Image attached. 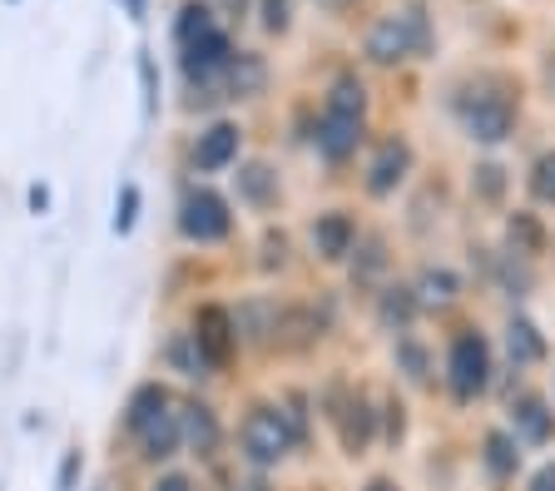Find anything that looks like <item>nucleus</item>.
Wrapping results in <instances>:
<instances>
[{
  "label": "nucleus",
  "instance_id": "1",
  "mask_svg": "<svg viewBox=\"0 0 555 491\" xmlns=\"http://www.w3.org/2000/svg\"><path fill=\"white\" fill-rule=\"evenodd\" d=\"M362 109H367L362 85L352 80V75H337L333 94H327V105H323V125H318V150H323V159L343 164L347 154H358V144H362Z\"/></svg>",
  "mask_w": 555,
  "mask_h": 491
},
{
  "label": "nucleus",
  "instance_id": "2",
  "mask_svg": "<svg viewBox=\"0 0 555 491\" xmlns=\"http://www.w3.org/2000/svg\"><path fill=\"white\" fill-rule=\"evenodd\" d=\"M427 50V15L422 11H402V15H382L367 36V55L377 65H397V60Z\"/></svg>",
  "mask_w": 555,
  "mask_h": 491
},
{
  "label": "nucleus",
  "instance_id": "3",
  "mask_svg": "<svg viewBox=\"0 0 555 491\" xmlns=\"http://www.w3.org/2000/svg\"><path fill=\"white\" fill-rule=\"evenodd\" d=\"M293 442H298V437H293V427H288V412L254 408L248 417H243V452H248L254 467H273V462H283Z\"/></svg>",
  "mask_w": 555,
  "mask_h": 491
},
{
  "label": "nucleus",
  "instance_id": "4",
  "mask_svg": "<svg viewBox=\"0 0 555 491\" xmlns=\"http://www.w3.org/2000/svg\"><path fill=\"white\" fill-rule=\"evenodd\" d=\"M447 383L456 392V402H472L476 392H486V383H491V348H486L481 333H462L451 343Z\"/></svg>",
  "mask_w": 555,
  "mask_h": 491
},
{
  "label": "nucleus",
  "instance_id": "5",
  "mask_svg": "<svg viewBox=\"0 0 555 491\" xmlns=\"http://www.w3.org/2000/svg\"><path fill=\"white\" fill-rule=\"evenodd\" d=\"M179 229H184V238H194V244H219V238H229L233 214H229V204H223V194H214V189H189L184 209H179Z\"/></svg>",
  "mask_w": 555,
  "mask_h": 491
},
{
  "label": "nucleus",
  "instance_id": "6",
  "mask_svg": "<svg viewBox=\"0 0 555 491\" xmlns=\"http://www.w3.org/2000/svg\"><path fill=\"white\" fill-rule=\"evenodd\" d=\"M194 343L208 358V367H229V358L238 352V323H233L229 308L204 303L194 318Z\"/></svg>",
  "mask_w": 555,
  "mask_h": 491
},
{
  "label": "nucleus",
  "instance_id": "7",
  "mask_svg": "<svg viewBox=\"0 0 555 491\" xmlns=\"http://www.w3.org/2000/svg\"><path fill=\"white\" fill-rule=\"evenodd\" d=\"M516 125V105H511V94H496L486 90L476 100H466V129H472V140L481 144H501Z\"/></svg>",
  "mask_w": 555,
  "mask_h": 491
},
{
  "label": "nucleus",
  "instance_id": "8",
  "mask_svg": "<svg viewBox=\"0 0 555 491\" xmlns=\"http://www.w3.org/2000/svg\"><path fill=\"white\" fill-rule=\"evenodd\" d=\"M233 60V46H229V36H223L219 25L214 30H204V36H194L184 46V70H189V80H214V75H223V65Z\"/></svg>",
  "mask_w": 555,
  "mask_h": 491
},
{
  "label": "nucleus",
  "instance_id": "9",
  "mask_svg": "<svg viewBox=\"0 0 555 491\" xmlns=\"http://www.w3.org/2000/svg\"><path fill=\"white\" fill-rule=\"evenodd\" d=\"M134 437H139V447H144V456H154V462H164V456L179 452V442H184V422H179L173 402H169V408H159L154 417L139 422Z\"/></svg>",
  "mask_w": 555,
  "mask_h": 491
},
{
  "label": "nucleus",
  "instance_id": "10",
  "mask_svg": "<svg viewBox=\"0 0 555 491\" xmlns=\"http://www.w3.org/2000/svg\"><path fill=\"white\" fill-rule=\"evenodd\" d=\"M238 144H243L238 125H208L204 134H198V144H194V164L204 169V175L229 169V164L238 159Z\"/></svg>",
  "mask_w": 555,
  "mask_h": 491
},
{
  "label": "nucleus",
  "instance_id": "11",
  "mask_svg": "<svg viewBox=\"0 0 555 491\" xmlns=\"http://www.w3.org/2000/svg\"><path fill=\"white\" fill-rule=\"evenodd\" d=\"M406 169H412V150H406L402 140H387L377 150V159L367 164V189L372 194H392V189L406 179Z\"/></svg>",
  "mask_w": 555,
  "mask_h": 491
},
{
  "label": "nucleus",
  "instance_id": "12",
  "mask_svg": "<svg viewBox=\"0 0 555 491\" xmlns=\"http://www.w3.org/2000/svg\"><path fill=\"white\" fill-rule=\"evenodd\" d=\"M352 244H358V223L347 219V214H323V219L312 223V248H318V258H327V263L347 258Z\"/></svg>",
  "mask_w": 555,
  "mask_h": 491
},
{
  "label": "nucleus",
  "instance_id": "13",
  "mask_svg": "<svg viewBox=\"0 0 555 491\" xmlns=\"http://www.w3.org/2000/svg\"><path fill=\"white\" fill-rule=\"evenodd\" d=\"M223 85H229V100H248L268 85V65L254 55V50H238V55L223 65Z\"/></svg>",
  "mask_w": 555,
  "mask_h": 491
},
{
  "label": "nucleus",
  "instance_id": "14",
  "mask_svg": "<svg viewBox=\"0 0 555 491\" xmlns=\"http://www.w3.org/2000/svg\"><path fill=\"white\" fill-rule=\"evenodd\" d=\"M179 422H184V442L194 447L198 456H208L214 447H219V417H214L208 402H189V408L179 412Z\"/></svg>",
  "mask_w": 555,
  "mask_h": 491
},
{
  "label": "nucleus",
  "instance_id": "15",
  "mask_svg": "<svg viewBox=\"0 0 555 491\" xmlns=\"http://www.w3.org/2000/svg\"><path fill=\"white\" fill-rule=\"evenodd\" d=\"M506 352H511V363H516V367H531V363H541V358H545V338L535 333V323H526V318H511Z\"/></svg>",
  "mask_w": 555,
  "mask_h": 491
},
{
  "label": "nucleus",
  "instance_id": "16",
  "mask_svg": "<svg viewBox=\"0 0 555 491\" xmlns=\"http://www.w3.org/2000/svg\"><path fill=\"white\" fill-rule=\"evenodd\" d=\"M462 293V283H456V273L447 269H427L422 279H416V308H451V298Z\"/></svg>",
  "mask_w": 555,
  "mask_h": 491
},
{
  "label": "nucleus",
  "instance_id": "17",
  "mask_svg": "<svg viewBox=\"0 0 555 491\" xmlns=\"http://www.w3.org/2000/svg\"><path fill=\"white\" fill-rule=\"evenodd\" d=\"M511 412H516V432L526 437V442H545V437L555 432V412L545 408L541 398H520Z\"/></svg>",
  "mask_w": 555,
  "mask_h": 491
},
{
  "label": "nucleus",
  "instance_id": "18",
  "mask_svg": "<svg viewBox=\"0 0 555 491\" xmlns=\"http://www.w3.org/2000/svg\"><path fill=\"white\" fill-rule=\"evenodd\" d=\"M238 194L248 204H258V209H268V204L278 199V175L268 169V164H243L238 169Z\"/></svg>",
  "mask_w": 555,
  "mask_h": 491
},
{
  "label": "nucleus",
  "instance_id": "19",
  "mask_svg": "<svg viewBox=\"0 0 555 491\" xmlns=\"http://www.w3.org/2000/svg\"><path fill=\"white\" fill-rule=\"evenodd\" d=\"M337 422H343V447H347V452H362V447L372 442V408H367V398H352V402H347V412H337Z\"/></svg>",
  "mask_w": 555,
  "mask_h": 491
},
{
  "label": "nucleus",
  "instance_id": "20",
  "mask_svg": "<svg viewBox=\"0 0 555 491\" xmlns=\"http://www.w3.org/2000/svg\"><path fill=\"white\" fill-rule=\"evenodd\" d=\"M169 363H173V373H184V377H208V373H214V367H208V358L198 352L194 333H179V338L169 343Z\"/></svg>",
  "mask_w": 555,
  "mask_h": 491
},
{
  "label": "nucleus",
  "instance_id": "21",
  "mask_svg": "<svg viewBox=\"0 0 555 491\" xmlns=\"http://www.w3.org/2000/svg\"><path fill=\"white\" fill-rule=\"evenodd\" d=\"M159 408H169V392H164L159 383H144V387H139V392H134V398H129V412H125L129 432H134V427H139V422H144V417H154V412H159Z\"/></svg>",
  "mask_w": 555,
  "mask_h": 491
},
{
  "label": "nucleus",
  "instance_id": "22",
  "mask_svg": "<svg viewBox=\"0 0 555 491\" xmlns=\"http://www.w3.org/2000/svg\"><path fill=\"white\" fill-rule=\"evenodd\" d=\"M486 467H491V477H511V471L520 467V452H516V442H511L506 432L486 437Z\"/></svg>",
  "mask_w": 555,
  "mask_h": 491
},
{
  "label": "nucleus",
  "instance_id": "23",
  "mask_svg": "<svg viewBox=\"0 0 555 491\" xmlns=\"http://www.w3.org/2000/svg\"><path fill=\"white\" fill-rule=\"evenodd\" d=\"M204 30H214V15H208L204 0H189L184 11H179V21H173V40H179V46H189V40L204 36Z\"/></svg>",
  "mask_w": 555,
  "mask_h": 491
},
{
  "label": "nucleus",
  "instance_id": "24",
  "mask_svg": "<svg viewBox=\"0 0 555 491\" xmlns=\"http://www.w3.org/2000/svg\"><path fill=\"white\" fill-rule=\"evenodd\" d=\"M416 313V298L406 288H387V298H382V323L387 327H406Z\"/></svg>",
  "mask_w": 555,
  "mask_h": 491
},
{
  "label": "nucleus",
  "instance_id": "25",
  "mask_svg": "<svg viewBox=\"0 0 555 491\" xmlns=\"http://www.w3.org/2000/svg\"><path fill=\"white\" fill-rule=\"evenodd\" d=\"M511 244H516V254H541V244H545L541 223H535L531 214H516V219H511Z\"/></svg>",
  "mask_w": 555,
  "mask_h": 491
},
{
  "label": "nucleus",
  "instance_id": "26",
  "mask_svg": "<svg viewBox=\"0 0 555 491\" xmlns=\"http://www.w3.org/2000/svg\"><path fill=\"white\" fill-rule=\"evenodd\" d=\"M531 194L541 204H555V150L531 164Z\"/></svg>",
  "mask_w": 555,
  "mask_h": 491
},
{
  "label": "nucleus",
  "instance_id": "27",
  "mask_svg": "<svg viewBox=\"0 0 555 491\" xmlns=\"http://www.w3.org/2000/svg\"><path fill=\"white\" fill-rule=\"evenodd\" d=\"M139 85H144V115L159 109V75H154V55L139 50Z\"/></svg>",
  "mask_w": 555,
  "mask_h": 491
},
{
  "label": "nucleus",
  "instance_id": "28",
  "mask_svg": "<svg viewBox=\"0 0 555 491\" xmlns=\"http://www.w3.org/2000/svg\"><path fill=\"white\" fill-rule=\"evenodd\" d=\"M134 214H139V189L125 184L119 189V214H115V234H129L134 229Z\"/></svg>",
  "mask_w": 555,
  "mask_h": 491
},
{
  "label": "nucleus",
  "instance_id": "29",
  "mask_svg": "<svg viewBox=\"0 0 555 491\" xmlns=\"http://www.w3.org/2000/svg\"><path fill=\"white\" fill-rule=\"evenodd\" d=\"M501 184H506V179H501L496 164H481V169H476V194H481V199H501Z\"/></svg>",
  "mask_w": 555,
  "mask_h": 491
},
{
  "label": "nucleus",
  "instance_id": "30",
  "mask_svg": "<svg viewBox=\"0 0 555 491\" xmlns=\"http://www.w3.org/2000/svg\"><path fill=\"white\" fill-rule=\"evenodd\" d=\"M288 5L293 0H263V30H288Z\"/></svg>",
  "mask_w": 555,
  "mask_h": 491
},
{
  "label": "nucleus",
  "instance_id": "31",
  "mask_svg": "<svg viewBox=\"0 0 555 491\" xmlns=\"http://www.w3.org/2000/svg\"><path fill=\"white\" fill-rule=\"evenodd\" d=\"M397 358H402V363H406V373H412L416 383L427 377V358H422V348H412V343H402V348H397Z\"/></svg>",
  "mask_w": 555,
  "mask_h": 491
},
{
  "label": "nucleus",
  "instance_id": "32",
  "mask_svg": "<svg viewBox=\"0 0 555 491\" xmlns=\"http://www.w3.org/2000/svg\"><path fill=\"white\" fill-rule=\"evenodd\" d=\"M75 477H80V452H65V462H60V481H55V491H75Z\"/></svg>",
  "mask_w": 555,
  "mask_h": 491
},
{
  "label": "nucleus",
  "instance_id": "33",
  "mask_svg": "<svg viewBox=\"0 0 555 491\" xmlns=\"http://www.w3.org/2000/svg\"><path fill=\"white\" fill-rule=\"evenodd\" d=\"M154 491H194V481L179 477V471H169V477H159V487H154Z\"/></svg>",
  "mask_w": 555,
  "mask_h": 491
},
{
  "label": "nucleus",
  "instance_id": "34",
  "mask_svg": "<svg viewBox=\"0 0 555 491\" xmlns=\"http://www.w3.org/2000/svg\"><path fill=\"white\" fill-rule=\"evenodd\" d=\"M531 491H555V462L535 471V477H531Z\"/></svg>",
  "mask_w": 555,
  "mask_h": 491
},
{
  "label": "nucleus",
  "instance_id": "35",
  "mask_svg": "<svg viewBox=\"0 0 555 491\" xmlns=\"http://www.w3.org/2000/svg\"><path fill=\"white\" fill-rule=\"evenodd\" d=\"M387 412H392V417H387V437H402V402H387Z\"/></svg>",
  "mask_w": 555,
  "mask_h": 491
},
{
  "label": "nucleus",
  "instance_id": "36",
  "mask_svg": "<svg viewBox=\"0 0 555 491\" xmlns=\"http://www.w3.org/2000/svg\"><path fill=\"white\" fill-rule=\"evenodd\" d=\"M30 209H35V214L50 209V189H46V184H30Z\"/></svg>",
  "mask_w": 555,
  "mask_h": 491
},
{
  "label": "nucleus",
  "instance_id": "37",
  "mask_svg": "<svg viewBox=\"0 0 555 491\" xmlns=\"http://www.w3.org/2000/svg\"><path fill=\"white\" fill-rule=\"evenodd\" d=\"M223 11H229V15H233V21H238V15H243V11H248V0H223Z\"/></svg>",
  "mask_w": 555,
  "mask_h": 491
},
{
  "label": "nucleus",
  "instance_id": "38",
  "mask_svg": "<svg viewBox=\"0 0 555 491\" xmlns=\"http://www.w3.org/2000/svg\"><path fill=\"white\" fill-rule=\"evenodd\" d=\"M129 15H134V21H144V0H129Z\"/></svg>",
  "mask_w": 555,
  "mask_h": 491
},
{
  "label": "nucleus",
  "instance_id": "39",
  "mask_svg": "<svg viewBox=\"0 0 555 491\" xmlns=\"http://www.w3.org/2000/svg\"><path fill=\"white\" fill-rule=\"evenodd\" d=\"M367 491H397V487H392V481H372Z\"/></svg>",
  "mask_w": 555,
  "mask_h": 491
},
{
  "label": "nucleus",
  "instance_id": "40",
  "mask_svg": "<svg viewBox=\"0 0 555 491\" xmlns=\"http://www.w3.org/2000/svg\"><path fill=\"white\" fill-rule=\"evenodd\" d=\"M243 491H268V487H263V481H254V487H243Z\"/></svg>",
  "mask_w": 555,
  "mask_h": 491
}]
</instances>
